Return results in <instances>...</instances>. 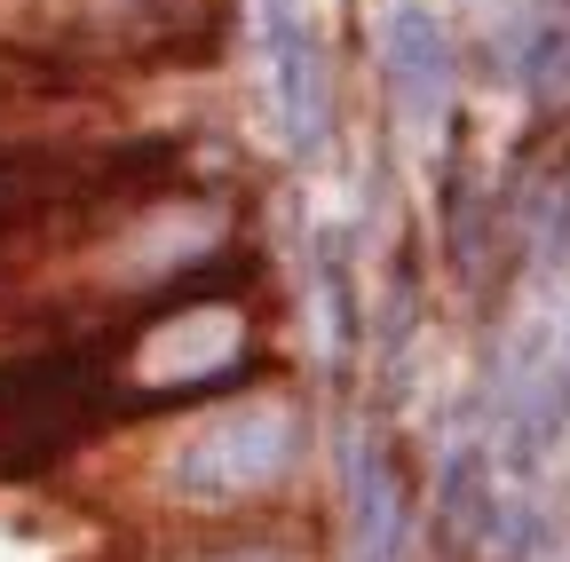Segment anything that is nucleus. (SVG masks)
I'll return each instance as SVG.
<instances>
[{
	"label": "nucleus",
	"instance_id": "nucleus-1",
	"mask_svg": "<svg viewBox=\"0 0 570 562\" xmlns=\"http://www.w3.org/2000/svg\"><path fill=\"white\" fill-rule=\"evenodd\" d=\"M119 412H135L119 388V348H40L0 365V483L48 475Z\"/></svg>",
	"mask_w": 570,
	"mask_h": 562
},
{
	"label": "nucleus",
	"instance_id": "nucleus-2",
	"mask_svg": "<svg viewBox=\"0 0 570 562\" xmlns=\"http://www.w3.org/2000/svg\"><path fill=\"white\" fill-rule=\"evenodd\" d=\"M309 452V420L294 396H254V404H230L214 412L206 428H190L167 460V483L198 507H238V500H262L285 475L302 467Z\"/></svg>",
	"mask_w": 570,
	"mask_h": 562
},
{
	"label": "nucleus",
	"instance_id": "nucleus-3",
	"mask_svg": "<svg viewBox=\"0 0 570 562\" xmlns=\"http://www.w3.org/2000/svg\"><path fill=\"white\" fill-rule=\"evenodd\" d=\"M238 365H246V309L238 302H167L119 348V388H127V404H151V396L214 388Z\"/></svg>",
	"mask_w": 570,
	"mask_h": 562
},
{
	"label": "nucleus",
	"instance_id": "nucleus-4",
	"mask_svg": "<svg viewBox=\"0 0 570 562\" xmlns=\"http://www.w3.org/2000/svg\"><path fill=\"white\" fill-rule=\"evenodd\" d=\"M262 32H269V80H277V127L302 159L325 151L333 135V80H325V48L302 0H262Z\"/></svg>",
	"mask_w": 570,
	"mask_h": 562
},
{
	"label": "nucleus",
	"instance_id": "nucleus-5",
	"mask_svg": "<svg viewBox=\"0 0 570 562\" xmlns=\"http://www.w3.org/2000/svg\"><path fill=\"white\" fill-rule=\"evenodd\" d=\"M389 88H396V111L412 119V135L444 127V111H452V40L428 9L389 17Z\"/></svg>",
	"mask_w": 570,
	"mask_h": 562
},
{
	"label": "nucleus",
	"instance_id": "nucleus-6",
	"mask_svg": "<svg viewBox=\"0 0 570 562\" xmlns=\"http://www.w3.org/2000/svg\"><path fill=\"white\" fill-rule=\"evenodd\" d=\"M214 238H223V215H214V206H135L127 238H119V286L190 277Z\"/></svg>",
	"mask_w": 570,
	"mask_h": 562
},
{
	"label": "nucleus",
	"instance_id": "nucleus-7",
	"mask_svg": "<svg viewBox=\"0 0 570 562\" xmlns=\"http://www.w3.org/2000/svg\"><path fill=\"white\" fill-rule=\"evenodd\" d=\"M348 531H356V562H396L404 554V491L389 475V460L365 444L348 475Z\"/></svg>",
	"mask_w": 570,
	"mask_h": 562
},
{
	"label": "nucleus",
	"instance_id": "nucleus-8",
	"mask_svg": "<svg viewBox=\"0 0 570 562\" xmlns=\"http://www.w3.org/2000/svg\"><path fill=\"white\" fill-rule=\"evenodd\" d=\"M190 562H309L302 546H285V539H230V546H206Z\"/></svg>",
	"mask_w": 570,
	"mask_h": 562
}]
</instances>
